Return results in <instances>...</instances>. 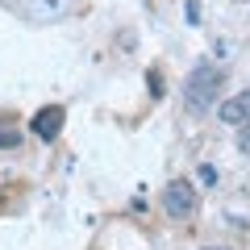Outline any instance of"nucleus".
<instances>
[{
    "instance_id": "obj_4",
    "label": "nucleus",
    "mask_w": 250,
    "mask_h": 250,
    "mask_svg": "<svg viewBox=\"0 0 250 250\" xmlns=\"http://www.w3.org/2000/svg\"><path fill=\"white\" fill-rule=\"evenodd\" d=\"M217 117H221L225 125H242V121H250V88L238 92V96H229L225 104H217Z\"/></svg>"
},
{
    "instance_id": "obj_5",
    "label": "nucleus",
    "mask_w": 250,
    "mask_h": 250,
    "mask_svg": "<svg viewBox=\"0 0 250 250\" xmlns=\"http://www.w3.org/2000/svg\"><path fill=\"white\" fill-rule=\"evenodd\" d=\"M13 146H21V129H13V125H0V150H13Z\"/></svg>"
},
{
    "instance_id": "obj_6",
    "label": "nucleus",
    "mask_w": 250,
    "mask_h": 250,
    "mask_svg": "<svg viewBox=\"0 0 250 250\" xmlns=\"http://www.w3.org/2000/svg\"><path fill=\"white\" fill-rule=\"evenodd\" d=\"M238 150L250 159V121H242V129H238Z\"/></svg>"
},
{
    "instance_id": "obj_2",
    "label": "nucleus",
    "mask_w": 250,
    "mask_h": 250,
    "mask_svg": "<svg viewBox=\"0 0 250 250\" xmlns=\"http://www.w3.org/2000/svg\"><path fill=\"white\" fill-rule=\"evenodd\" d=\"M163 213L175 217V221H192L200 213V192L196 184H188V179H171L163 188Z\"/></svg>"
},
{
    "instance_id": "obj_1",
    "label": "nucleus",
    "mask_w": 250,
    "mask_h": 250,
    "mask_svg": "<svg viewBox=\"0 0 250 250\" xmlns=\"http://www.w3.org/2000/svg\"><path fill=\"white\" fill-rule=\"evenodd\" d=\"M225 75L217 71V67H208V62H200V67H192V75H188L184 83V108L188 113H208V108L217 104V92H221Z\"/></svg>"
},
{
    "instance_id": "obj_7",
    "label": "nucleus",
    "mask_w": 250,
    "mask_h": 250,
    "mask_svg": "<svg viewBox=\"0 0 250 250\" xmlns=\"http://www.w3.org/2000/svg\"><path fill=\"white\" fill-rule=\"evenodd\" d=\"M205 250H221V246H205Z\"/></svg>"
},
{
    "instance_id": "obj_3",
    "label": "nucleus",
    "mask_w": 250,
    "mask_h": 250,
    "mask_svg": "<svg viewBox=\"0 0 250 250\" xmlns=\"http://www.w3.org/2000/svg\"><path fill=\"white\" fill-rule=\"evenodd\" d=\"M62 121H67V108L46 104V108H38V117H34V134L42 138V142H54V138L62 134Z\"/></svg>"
}]
</instances>
